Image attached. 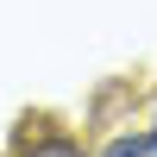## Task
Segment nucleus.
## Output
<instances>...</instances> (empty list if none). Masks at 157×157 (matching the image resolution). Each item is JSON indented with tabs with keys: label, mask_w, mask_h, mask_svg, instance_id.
<instances>
[{
	"label": "nucleus",
	"mask_w": 157,
	"mask_h": 157,
	"mask_svg": "<svg viewBox=\"0 0 157 157\" xmlns=\"http://www.w3.org/2000/svg\"><path fill=\"white\" fill-rule=\"evenodd\" d=\"M19 157H82V145H75V138H63V132H50V138H25Z\"/></svg>",
	"instance_id": "f257e3e1"
},
{
	"label": "nucleus",
	"mask_w": 157,
	"mask_h": 157,
	"mask_svg": "<svg viewBox=\"0 0 157 157\" xmlns=\"http://www.w3.org/2000/svg\"><path fill=\"white\" fill-rule=\"evenodd\" d=\"M101 157H157V132H126V138H113Z\"/></svg>",
	"instance_id": "f03ea898"
}]
</instances>
